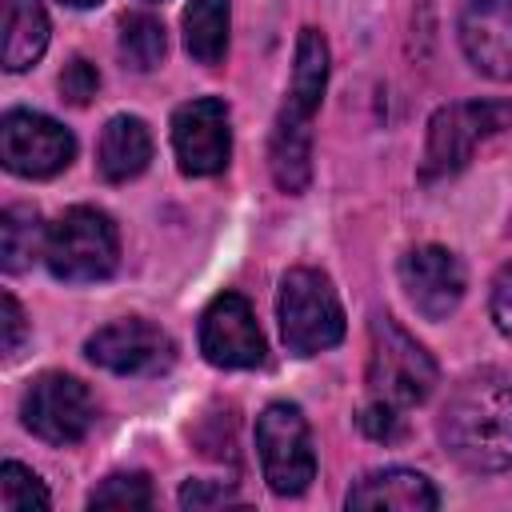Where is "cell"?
<instances>
[{
	"label": "cell",
	"instance_id": "18",
	"mask_svg": "<svg viewBox=\"0 0 512 512\" xmlns=\"http://www.w3.org/2000/svg\"><path fill=\"white\" fill-rule=\"evenodd\" d=\"M180 24H184L188 56L204 68H216L228 52V24H232L228 0H188Z\"/></svg>",
	"mask_w": 512,
	"mask_h": 512
},
{
	"label": "cell",
	"instance_id": "2",
	"mask_svg": "<svg viewBox=\"0 0 512 512\" xmlns=\"http://www.w3.org/2000/svg\"><path fill=\"white\" fill-rule=\"evenodd\" d=\"M328 88V40L316 28H300L292 56V84L272 124L268 168L280 192L300 196L312 180V116Z\"/></svg>",
	"mask_w": 512,
	"mask_h": 512
},
{
	"label": "cell",
	"instance_id": "11",
	"mask_svg": "<svg viewBox=\"0 0 512 512\" xmlns=\"http://www.w3.org/2000/svg\"><path fill=\"white\" fill-rule=\"evenodd\" d=\"M172 152L184 176H216L232 156L228 104L220 96H196L172 112Z\"/></svg>",
	"mask_w": 512,
	"mask_h": 512
},
{
	"label": "cell",
	"instance_id": "27",
	"mask_svg": "<svg viewBox=\"0 0 512 512\" xmlns=\"http://www.w3.org/2000/svg\"><path fill=\"white\" fill-rule=\"evenodd\" d=\"M0 316H4V356H16L24 336H28V320H24V308L16 304L12 292L0 296Z\"/></svg>",
	"mask_w": 512,
	"mask_h": 512
},
{
	"label": "cell",
	"instance_id": "22",
	"mask_svg": "<svg viewBox=\"0 0 512 512\" xmlns=\"http://www.w3.org/2000/svg\"><path fill=\"white\" fill-rule=\"evenodd\" d=\"M48 504H52V496H48L44 480L24 464L4 460V468H0V508L4 512H32V508H48Z\"/></svg>",
	"mask_w": 512,
	"mask_h": 512
},
{
	"label": "cell",
	"instance_id": "1",
	"mask_svg": "<svg viewBox=\"0 0 512 512\" xmlns=\"http://www.w3.org/2000/svg\"><path fill=\"white\" fill-rule=\"evenodd\" d=\"M440 444L464 472L512 468V380L496 368L468 372L444 400Z\"/></svg>",
	"mask_w": 512,
	"mask_h": 512
},
{
	"label": "cell",
	"instance_id": "21",
	"mask_svg": "<svg viewBox=\"0 0 512 512\" xmlns=\"http://www.w3.org/2000/svg\"><path fill=\"white\" fill-rule=\"evenodd\" d=\"M148 472H112L88 492V508H152Z\"/></svg>",
	"mask_w": 512,
	"mask_h": 512
},
{
	"label": "cell",
	"instance_id": "8",
	"mask_svg": "<svg viewBox=\"0 0 512 512\" xmlns=\"http://www.w3.org/2000/svg\"><path fill=\"white\" fill-rule=\"evenodd\" d=\"M20 420L32 436L44 444H76L96 424V400L84 380L68 372H44L36 376L20 396Z\"/></svg>",
	"mask_w": 512,
	"mask_h": 512
},
{
	"label": "cell",
	"instance_id": "10",
	"mask_svg": "<svg viewBox=\"0 0 512 512\" xmlns=\"http://www.w3.org/2000/svg\"><path fill=\"white\" fill-rule=\"evenodd\" d=\"M84 356L96 368L116 372V376H156V372L172 368L176 340L144 316H124V320L96 328L84 340Z\"/></svg>",
	"mask_w": 512,
	"mask_h": 512
},
{
	"label": "cell",
	"instance_id": "28",
	"mask_svg": "<svg viewBox=\"0 0 512 512\" xmlns=\"http://www.w3.org/2000/svg\"><path fill=\"white\" fill-rule=\"evenodd\" d=\"M60 4H68V8H96L100 0H60Z\"/></svg>",
	"mask_w": 512,
	"mask_h": 512
},
{
	"label": "cell",
	"instance_id": "17",
	"mask_svg": "<svg viewBox=\"0 0 512 512\" xmlns=\"http://www.w3.org/2000/svg\"><path fill=\"white\" fill-rule=\"evenodd\" d=\"M52 24L40 0H4V68L24 72L48 48Z\"/></svg>",
	"mask_w": 512,
	"mask_h": 512
},
{
	"label": "cell",
	"instance_id": "24",
	"mask_svg": "<svg viewBox=\"0 0 512 512\" xmlns=\"http://www.w3.org/2000/svg\"><path fill=\"white\" fill-rule=\"evenodd\" d=\"M360 428H364L372 440H384V444H392V440H400V436L408 432V428H404V412L392 408V404H380V400H368V404H364Z\"/></svg>",
	"mask_w": 512,
	"mask_h": 512
},
{
	"label": "cell",
	"instance_id": "9",
	"mask_svg": "<svg viewBox=\"0 0 512 512\" xmlns=\"http://www.w3.org/2000/svg\"><path fill=\"white\" fill-rule=\"evenodd\" d=\"M76 156V136L36 112V108H12L4 112L0 120V160L12 176H24V180H48L56 172H64Z\"/></svg>",
	"mask_w": 512,
	"mask_h": 512
},
{
	"label": "cell",
	"instance_id": "3",
	"mask_svg": "<svg viewBox=\"0 0 512 512\" xmlns=\"http://www.w3.org/2000/svg\"><path fill=\"white\" fill-rule=\"evenodd\" d=\"M436 360L432 352L412 336L404 332L388 312H376L368 320V368H364V380H368V396L380 400V404H392V408H412V404H424L436 388Z\"/></svg>",
	"mask_w": 512,
	"mask_h": 512
},
{
	"label": "cell",
	"instance_id": "16",
	"mask_svg": "<svg viewBox=\"0 0 512 512\" xmlns=\"http://www.w3.org/2000/svg\"><path fill=\"white\" fill-rule=\"evenodd\" d=\"M152 160V132L140 116H112L100 132V144H96V168L108 184H124V180H136Z\"/></svg>",
	"mask_w": 512,
	"mask_h": 512
},
{
	"label": "cell",
	"instance_id": "23",
	"mask_svg": "<svg viewBox=\"0 0 512 512\" xmlns=\"http://www.w3.org/2000/svg\"><path fill=\"white\" fill-rule=\"evenodd\" d=\"M96 88H100V72H96V64H88L84 56H76V60L64 64V72H60V96H64L68 104L84 108V104L96 96Z\"/></svg>",
	"mask_w": 512,
	"mask_h": 512
},
{
	"label": "cell",
	"instance_id": "25",
	"mask_svg": "<svg viewBox=\"0 0 512 512\" xmlns=\"http://www.w3.org/2000/svg\"><path fill=\"white\" fill-rule=\"evenodd\" d=\"M224 504H240V496L220 480H188L180 488V508L204 512V508H224Z\"/></svg>",
	"mask_w": 512,
	"mask_h": 512
},
{
	"label": "cell",
	"instance_id": "12",
	"mask_svg": "<svg viewBox=\"0 0 512 512\" xmlns=\"http://www.w3.org/2000/svg\"><path fill=\"white\" fill-rule=\"evenodd\" d=\"M400 288L408 296V304L424 316V320H448L468 288V272L460 264V256L444 244H416L400 256Z\"/></svg>",
	"mask_w": 512,
	"mask_h": 512
},
{
	"label": "cell",
	"instance_id": "20",
	"mask_svg": "<svg viewBox=\"0 0 512 512\" xmlns=\"http://www.w3.org/2000/svg\"><path fill=\"white\" fill-rule=\"evenodd\" d=\"M164 52H168V36L152 12H128L120 20V56L128 68L152 72L164 60Z\"/></svg>",
	"mask_w": 512,
	"mask_h": 512
},
{
	"label": "cell",
	"instance_id": "4",
	"mask_svg": "<svg viewBox=\"0 0 512 512\" xmlns=\"http://www.w3.org/2000/svg\"><path fill=\"white\" fill-rule=\"evenodd\" d=\"M44 264L64 284L108 280L120 264V232L104 208L76 204L64 208L44 236Z\"/></svg>",
	"mask_w": 512,
	"mask_h": 512
},
{
	"label": "cell",
	"instance_id": "26",
	"mask_svg": "<svg viewBox=\"0 0 512 512\" xmlns=\"http://www.w3.org/2000/svg\"><path fill=\"white\" fill-rule=\"evenodd\" d=\"M488 316H492L496 332L512 340V264H504V268L492 276V288H488Z\"/></svg>",
	"mask_w": 512,
	"mask_h": 512
},
{
	"label": "cell",
	"instance_id": "6",
	"mask_svg": "<svg viewBox=\"0 0 512 512\" xmlns=\"http://www.w3.org/2000/svg\"><path fill=\"white\" fill-rule=\"evenodd\" d=\"M504 128H512V100H456L436 108L428 120L420 180L432 184L456 176L472 160V152Z\"/></svg>",
	"mask_w": 512,
	"mask_h": 512
},
{
	"label": "cell",
	"instance_id": "13",
	"mask_svg": "<svg viewBox=\"0 0 512 512\" xmlns=\"http://www.w3.org/2000/svg\"><path fill=\"white\" fill-rule=\"evenodd\" d=\"M200 352L212 368H256L264 360V332L240 292H220L200 312Z\"/></svg>",
	"mask_w": 512,
	"mask_h": 512
},
{
	"label": "cell",
	"instance_id": "5",
	"mask_svg": "<svg viewBox=\"0 0 512 512\" xmlns=\"http://www.w3.org/2000/svg\"><path fill=\"white\" fill-rule=\"evenodd\" d=\"M280 336L292 356H316L344 340V308L320 268H288L276 296Z\"/></svg>",
	"mask_w": 512,
	"mask_h": 512
},
{
	"label": "cell",
	"instance_id": "7",
	"mask_svg": "<svg viewBox=\"0 0 512 512\" xmlns=\"http://www.w3.org/2000/svg\"><path fill=\"white\" fill-rule=\"evenodd\" d=\"M256 456L276 496H300L316 476V444L300 404L272 400L256 416Z\"/></svg>",
	"mask_w": 512,
	"mask_h": 512
},
{
	"label": "cell",
	"instance_id": "19",
	"mask_svg": "<svg viewBox=\"0 0 512 512\" xmlns=\"http://www.w3.org/2000/svg\"><path fill=\"white\" fill-rule=\"evenodd\" d=\"M48 224H40V212L32 204H8L0 212V268L24 272L36 256H44Z\"/></svg>",
	"mask_w": 512,
	"mask_h": 512
},
{
	"label": "cell",
	"instance_id": "14",
	"mask_svg": "<svg viewBox=\"0 0 512 512\" xmlns=\"http://www.w3.org/2000/svg\"><path fill=\"white\" fill-rule=\"evenodd\" d=\"M456 36L476 72L512 80V0H464Z\"/></svg>",
	"mask_w": 512,
	"mask_h": 512
},
{
	"label": "cell",
	"instance_id": "15",
	"mask_svg": "<svg viewBox=\"0 0 512 512\" xmlns=\"http://www.w3.org/2000/svg\"><path fill=\"white\" fill-rule=\"evenodd\" d=\"M348 508H364V512H432L440 504L432 480L424 472H412V468H380V472H368L360 476L348 496H344Z\"/></svg>",
	"mask_w": 512,
	"mask_h": 512
}]
</instances>
